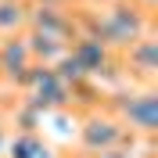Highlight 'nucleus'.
<instances>
[{
  "label": "nucleus",
  "instance_id": "f257e3e1",
  "mask_svg": "<svg viewBox=\"0 0 158 158\" xmlns=\"http://www.w3.org/2000/svg\"><path fill=\"white\" fill-rule=\"evenodd\" d=\"M86 140L94 144V148H111V144L118 140V129L111 126V122H104V126H101V122H90V129H86Z\"/></svg>",
  "mask_w": 158,
  "mask_h": 158
}]
</instances>
